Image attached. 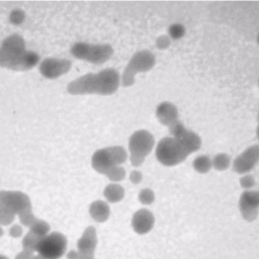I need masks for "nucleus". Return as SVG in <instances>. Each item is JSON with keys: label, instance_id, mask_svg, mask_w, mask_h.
<instances>
[{"label": "nucleus", "instance_id": "obj_1", "mask_svg": "<svg viewBox=\"0 0 259 259\" xmlns=\"http://www.w3.org/2000/svg\"><path fill=\"white\" fill-rule=\"evenodd\" d=\"M120 83L118 72L107 68L99 72L90 73L71 81L68 84V92L74 95L98 94L110 95L118 89Z\"/></svg>", "mask_w": 259, "mask_h": 259}, {"label": "nucleus", "instance_id": "obj_2", "mask_svg": "<svg viewBox=\"0 0 259 259\" xmlns=\"http://www.w3.org/2000/svg\"><path fill=\"white\" fill-rule=\"evenodd\" d=\"M38 55L26 50L24 39L13 34L3 41L0 48V66L13 70H25L37 64Z\"/></svg>", "mask_w": 259, "mask_h": 259}, {"label": "nucleus", "instance_id": "obj_3", "mask_svg": "<svg viewBox=\"0 0 259 259\" xmlns=\"http://www.w3.org/2000/svg\"><path fill=\"white\" fill-rule=\"evenodd\" d=\"M154 145V137L148 131L139 130L132 134L128 143L131 164L134 167L140 166L150 153Z\"/></svg>", "mask_w": 259, "mask_h": 259}, {"label": "nucleus", "instance_id": "obj_4", "mask_svg": "<svg viewBox=\"0 0 259 259\" xmlns=\"http://www.w3.org/2000/svg\"><path fill=\"white\" fill-rule=\"evenodd\" d=\"M70 52L77 59L99 64L108 60L113 54L114 50L109 44L77 42L72 45Z\"/></svg>", "mask_w": 259, "mask_h": 259}, {"label": "nucleus", "instance_id": "obj_5", "mask_svg": "<svg viewBox=\"0 0 259 259\" xmlns=\"http://www.w3.org/2000/svg\"><path fill=\"white\" fill-rule=\"evenodd\" d=\"M189 154L172 137L160 140L155 149L157 160L166 166H173L184 161Z\"/></svg>", "mask_w": 259, "mask_h": 259}, {"label": "nucleus", "instance_id": "obj_6", "mask_svg": "<svg viewBox=\"0 0 259 259\" xmlns=\"http://www.w3.org/2000/svg\"><path fill=\"white\" fill-rule=\"evenodd\" d=\"M154 56L149 51L143 50L135 53L125 67L122 76V83L124 87L133 85L136 75L141 72L148 71L154 66Z\"/></svg>", "mask_w": 259, "mask_h": 259}, {"label": "nucleus", "instance_id": "obj_7", "mask_svg": "<svg viewBox=\"0 0 259 259\" xmlns=\"http://www.w3.org/2000/svg\"><path fill=\"white\" fill-rule=\"evenodd\" d=\"M67 245L66 237L54 231L41 238L36 252L45 259H59L65 253Z\"/></svg>", "mask_w": 259, "mask_h": 259}, {"label": "nucleus", "instance_id": "obj_8", "mask_svg": "<svg viewBox=\"0 0 259 259\" xmlns=\"http://www.w3.org/2000/svg\"><path fill=\"white\" fill-rule=\"evenodd\" d=\"M169 133L190 155L198 150L202 144L200 137L187 129L179 120L169 127Z\"/></svg>", "mask_w": 259, "mask_h": 259}, {"label": "nucleus", "instance_id": "obj_9", "mask_svg": "<svg viewBox=\"0 0 259 259\" xmlns=\"http://www.w3.org/2000/svg\"><path fill=\"white\" fill-rule=\"evenodd\" d=\"M0 207L7 209L16 215L32 209L28 196L18 191H1Z\"/></svg>", "mask_w": 259, "mask_h": 259}, {"label": "nucleus", "instance_id": "obj_10", "mask_svg": "<svg viewBox=\"0 0 259 259\" xmlns=\"http://www.w3.org/2000/svg\"><path fill=\"white\" fill-rule=\"evenodd\" d=\"M259 159V147L257 144L252 145L234 160L233 170L239 174H243L251 170L257 164Z\"/></svg>", "mask_w": 259, "mask_h": 259}, {"label": "nucleus", "instance_id": "obj_11", "mask_svg": "<svg viewBox=\"0 0 259 259\" xmlns=\"http://www.w3.org/2000/svg\"><path fill=\"white\" fill-rule=\"evenodd\" d=\"M71 62L65 59L48 58L40 64L39 71L45 77L54 79L67 73L71 69Z\"/></svg>", "mask_w": 259, "mask_h": 259}, {"label": "nucleus", "instance_id": "obj_12", "mask_svg": "<svg viewBox=\"0 0 259 259\" xmlns=\"http://www.w3.org/2000/svg\"><path fill=\"white\" fill-rule=\"evenodd\" d=\"M239 204L243 217L248 221L254 220L258 215V192L249 190L244 191L240 196Z\"/></svg>", "mask_w": 259, "mask_h": 259}, {"label": "nucleus", "instance_id": "obj_13", "mask_svg": "<svg viewBox=\"0 0 259 259\" xmlns=\"http://www.w3.org/2000/svg\"><path fill=\"white\" fill-rule=\"evenodd\" d=\"M91 165L97 172L105 175L112 167L116 164L109 147L97 150L91 158Z\"/></svg>", "mask_w": 259, "mask_h": 259}, {"label": "nucleus", "instance_id": "obj_14", "mask_svg": "<svg viewBox=\"0 0 259 259\" xmlns=\"http://www.w3.org/2000/svg\"><path fill=\"white\" fill-rule=\"evenodd\" d=\"M154 217L153 213L146 208L136 211L132 217V226L134 231L142 235L148 233L153 227Z\"/></svg>", "mask_w": 259, "mask_h": 259}, {"label": "nucleus", "instance_id": "obj_15", "mask_svg": "<svg viewBox=\"0 0 259 259\" xmlns=\"http://www.w3.org/2000/svg\"><path fill=\"white\" fill-rule=\"evenodd\" d=\"M156 116L160 123L168 127L179 120L177 107L168 102H162L157 106Z\"/></svg>", "mask_w": 259, "mask_h": 259}, {"label": "nucleus", "instance_id": "obj_16", "mask_svg": "<svg viewBox=\"0 0 259 259\" xmlns=\"http://www.w3.org/2000/svg\"><path fill=\"white\" fill-rule=\"evenodd\" d=\"M97 243L96 229L93 226H89L77 240V250L80 252L94 253Z\"/></svg>", "mask_w": 259, "mask_h": 259}, {"label": "nucleus", "instance_id": "obj_17", "mask_svg": "<svg viewBox=\"0 0 259 259\" xmlns=\"http://www.w3.org/2000/svg\"><path fill=\"white\" fill-rule=\"evenodd\" d=\"M89 211L91 218L98 223H103L106 221L110 214V209L108 204L102 200H97L92 202Z\"/></svg>", "mask_w": 259, "mask_h": 259}, {"label": "nucleus", "instance_id": "obj_18", "mask_svg": "<svg viewBox=\"0 0 259 259\" xmlns=\"http://www.w3.org/2000/svg\"><path fill=\"white\" fill-rule=\"evenodd\" d=\"M124 188L116 183L109 184L103 190L105 198L110 203H114L120 201L124 198Z\"/></svg>", "mask_w": 259, "mask_h": 259}, {"label": "nucleus", "instance_id": "obj_19", "mask_svg": "<svg viewBox=\"0 0 259 259\" xmlns=\"http://www.w3.org/2000/svg\"><path fill=\"white\" fill-rule=\"evenodd\" d=\"M193 167L200 174L208 172L212 167L211 159L206 155H200L197 157L193 161Z\"/></svg>", "mask_w": 259, "mask_h": 259}, {"label": "nucleus", "instance_id": "obj_20", "mask_svg": "<svg viewBox=\"0 0 259 259\" xmlns=\"http://www.w3.org/2000/svg\"><path fill=\"white\" fill-rule=\"evenodd\" d=\"M41 238L29 231L22 238L21 242L22 249L33 253L36 252Z\"/></svg>", "mask_w": 259, "mask_h": 259}, {"label": "nucleus", "instance_id": "obj_21", "mask_svg": "<svg viewBox=\"0 0 259 259\" xmlns=\"http://www.w3.org/2000/svg\"><path fill=\"white\" fill-rule=\"evenodd\" d=\"M29 229L35 235L42 238L50 233L51 228L46 221L37 218Z\"/></svg>", "mask_w": 259, "mask_h": 259}, {"label": "nucleus", "instance_id": "obj_22", "mask_svg": "<svg viewBox=\"0 0 259 259\" xmlns=\"http://www.w3.org/2000/svg\"><path fill=\"white\" fill-rule=\"evenodd\" d=\"M212 166L216 170L223 171L230 165L231 158L226 153H219L216 155L211 160Z\"/></svg>", "mask_w": 259, "mask_h": 259}, {"label": "nucleus", "instance_id": "obj_23", "mask_svg": "<svg viewBox=\"0 0 259 259\" xmlns=\"http://www.w3.org/2000/svg\"><path fill=\"white\" fill-rule=\"evenodd\" d=\"M105 175L110 181L116 183L125 178L126 171L121 165H115L110 168Z\"/></svg>", "mask_w": 259, "mask_h": 259}, {"label": "nucleus", "instance_id": "obj_24", "mask_svg": "<svg viewBox=\"0 0 259 259\" xmlns=\"http://www.w3.org/2000/svg\"><path fill=\"white\" fill-rule=\"evenodd\" d=\"M138 199L143 204L149 205L153 202L155 200V194L149 188L141 189L138 194Z\"/></svg>", "mask_w": 259, "mask_h": 259}, {"label": "nucleus", "instance_id": "obj_25", "mask_svg": "<svg viewBox=\"0 0 259 259\" xmlns=\"http://www.w3.org/2000/svg\"><path fill=\"white\" fill-rule=\"evenodd\" d=\"M18 216L21 224L28 228L37 219L33 213L32 209L26 210Z\"/></svg>", "mask_w": 259, "mask_h": 259}, {"label": "nucleus", "instance_id": "obj_26", "mask_svg": "<svg viewBox=\"0 0 259 259\" xmlns=\"http://www.w3.org/2000/svg\"><path fill=\"white\" fill-rule=\"evenodd\" d=\"M16 215L7 209L0 207V226H7L14 221Z\"/></svg>", "mask_w": 259, "mask_h": 259}, {"label": "nucleus", "instance_id": "obj_27", "mask_svg": "<svg viewBox=\"0 0 259 259\" xmlns=\"http://www.w3.org/2000/svg\"><path fill=\"white\" fill-rule=\"evenodd\" d=\"M170 36L174 39L181 38L184 34L185 30L183 26L179 24L172 25L168 30Z\"/></svg>", "mask_w": 259, "mask_h": 259}, {"label": "nucleus", "instance_id": "obj_28", "mask_svg": "<svg viewBox=\"0 0 259 259\" xmlns=\"http://www.w3.org/2000/svg\"><path fill=\"white\" fill-rule=\"evenodd\" d=\"M240 184L242 188L247 190L255 186V179L252 175H247L240 178Z\"/></svg>", "mask_w": 259, "mask_h": 259}, {"label": "nucleus", "instance_id": "obj_29", "mask_svg": "<svg viewBox=\"0 0 259 259\" xmlns=\"http://www.w3.org/2000/svg\"><path fill=\"white\" fill-rule=\"evenodd\" d=\"M9 235L14 238L21 237L23 234V229L21 225L15 224L11 226L9 230Z\"/></svg>", "mask_w": 259, "mask_h": 259}, {"label": "nucleus", "instance_id": "obj_30", "mask_svg": "<svg viewBox=\"0 0 259 259\" xmlns=\"http://www.w3.org/2000/svg\"><path fill=\"white\" fill-rule=\"evenodd\" d=\"M130 181L134 184H138L142 180L143 175L141 171L138 170H132L129 176Z\"/></svg>", "mask_w": 259, "mask_h": 259}, {"label": "nucleus", "instance_id": "obj_31", "mask_svg": "<svg viewBox=\"0 0 259 259\" xmlns=\"http://www.w3.org/2000/svg\"><path fill=\"white\" fill-rule=\"evenodd\" d=\"M23 16L24 15L22 12L16 11L15 12L12 13L11 16V21L15 24L19 23L22 20H23Z\"/></svg>", "mask_w": 259, "mask_h": 259}, {"label": "nucleus", "instance_id": "obj_32", "mask_svg": "<svg viewBox=\"0 0 259 259\" xmlns=\"http://www.w3.org/2000/svg\"><path fill=\"white\" fill-rule=\"evenodd\" d=\"M33 254V252L22 249L16 254L14 259H30Z\"/></svg>", "mask_w": 259, "mask_h": 259}, {"label": "nucleus", "instance_id": "obj_33", "mask_svg": "<svg viewBox=\"0 0 259 259\" xmlns=\"http://www.w3.org/2000/svg\"><path fill=\"white\" fill-rule=\"evenodd\" d=\"M78 250H71L67 253L66 257L67 259H78Z\"/></svg>", "mask_w": 259, "mask_h": 259}, {"label": "nucleus", "instance_id": "obj_34", "mask_svg": "<svg viewBox=\"0 0 259 259\" xmlns=\"http://www.w3.org/2000/svg\"><path fill=\"white\" fill-rule=\"evenodd\" d=\"M78 252L79 256L78 259H95L94 253H83L79 251Z\"/></svg>", "mask_w": 259, "mask_h": 259}, {"label": "nucleus", "instance_id": "obj_35", "mask_svg": "<svg viewBox=\"0 0 259 259\" xmlns=\"http://www.w3.org/2000/svg\"><path fill=\"white\" fill-rule=\"evenodd\" d=\"M169 43V40L166 37H161L158 41V45L161 48L166 47Z\"/></svg>", "mask_w": 259, "mask_h": 259}, {"label": "nucleus", "instance_id": "obj_36", "mask_svg": "<svg viewBox=\"0 0 259 259\" xmlns=\"http://www.w3.org/2000/svg\"><path fill=\"white\" fill-rule=\"evenodd\" d=\"M30 259H45L39 254H37L36 255L33 254Z\"/></svg>", "mask_w": 259, "mask_h": 259}, {"label": "nucleus", "instance_id": "obj_37", "mask_svg": "<svg viewBox=\"0 0 259 259\" xmlns=\"http://www.w3.org/2000/svg\"><path fill=\"white\" fill-rule=\"evenodd\" d=\"M4 234V231L2 226H0V238H1Z\"/></svg>", "mask_w": 259, "mask_h": 259}, {"label": "nucleus", "instance_id": "obj_38", "mask_svg": "<svg viewBox=\"0 0 259 259\" xmlns=\"http://www.w3.org/2000/svg\"><path fill=\"white\" fill-rule=\"evenodd\" d=\"M0 259H9V258L6 255L0 254Z\"/></svg>", "mask_w": 259, "mask_h": 259}]
</instances>
